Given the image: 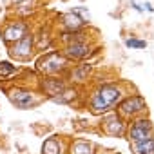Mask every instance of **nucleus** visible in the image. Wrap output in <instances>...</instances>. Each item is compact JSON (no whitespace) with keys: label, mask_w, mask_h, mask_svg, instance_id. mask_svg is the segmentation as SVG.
Segmentation results:
<instances>
[{"label":"nucleus","mask_w":154,"mask_h":154,"mask_svg":"<svg viewBox=\"0 0 154 154\" xmlns=\"http://www.w3.org/2000/svg\"><path fill=\"white\" fill-rule=\"evenodd\" d=\"M125 47L127 49H138V51H141V49L147 47V40L138 38V36H127L125 38Z\"/></svg>","instance_id":"f3484780"},{"label":"nucleus","mask_w":154,"mask_h":154,"mask_svg":"<svg viewBox=\"0 0 154 154\" xmlns=\"http://www.w3.org/2000/svg\"><path fill=\"white\" fill-rule=\"evenodd\" d=\"M131 152L132 154H154V136L138 143H131Z\"/></svg>","instance_id":"dca6fc26"},{"label":"nucleus","mask_w":154,"mask_h":154,"mask_svg":"<svg viewBox=\"0 0 154 154\" xmlns=\"http://www.w3.org/2000/svg\"><path fill=\"white\" fill-rule=\"evenodd\" d=\"M125 122H131V120H136V118H141V116H149V105H147V100L143 98L141 93L134 91L127 96L122 98V102L116 105L114 109Z\"/></svg>","instance_id":"20e7f679"},{"label":"nucleus","mask_w":154,"mask_h":154,"mask_svg":"<svg viewBox=\"0 0 154 154\" xmlns=\"http://www.w3.org/2000/svg\"><path fill=\"white\" fill-rule=\"evenodd\" d=\"M67 85H69L67 78H42V76H40L36 89L45 96V100L51 102V100H53L54 96H58Z\"/></svg>","instance_id":"9b49d317"},{"label":"nucleus","mask_w":154,"mask_h":154,"mask_svg":"<svg viewBox=\"0 0 154 154\" xmlns=\"http://www.w3.org/2000/svg\"><path fill=\"white\" fill-rule=\"evenodd\" d=\"M134 91H136V87L125 80L96 82L94 85H89V89H85L82 107L89 114L100 118V116L114 111L116 105L122 102V98Z\"/></svg>","instance_id":"f257e3e1"},{"label":"nucleus","mask_w":154,"mask_h":154,"mask_svg":"<svg viewBox=\"0 0 154 154\" xmlns=\"http://www.w3.org/2000/svg\"><path fill=\"white\" fill-rule=\"evenodd\" d=\"M8 54L11 58V62L17 63H27L35 58L36 54V47H35V33H29L27 36H24L22 40L11 44L8 47Z\"/></svg>","instance_id":"0eeeda50"},{"label":"nucleus","mask_w":154,"mask_h":154,"mask_svg":"<svg viewBox=\"0 0 154 154\" xmlns=\"http://www.w3.org/2000/svg\"><path fill=\"white\" fill-rule=\"evenodd\" d=\"M131 8H132L136 13H145V11H143V6H141V4H138L136 0H132V2H131Z\"/></svg>","instance_id":"6ab92c4d"},{"label":"nucleus","mask_w":154,"mask_h":154,"mask_svg":"<svg viewBox=\"0 0 154 154\" xmlns=\"http://www.w3.org/2000/svg\"><path fill=\"white\" fill-rule=\"evenodd\" d=\"M72 63L62 54L60 49L42 53L35 62V72L42 78H67Z\"/></svg>","instance_id":"f03ea898"},{"label":"nucleus","mask_w":154,"mask_h":154,"mask_svg":"<svg viewBox=\"0 0 154 154\" xmlns=\"http://www.w3.org/2000/svg\"><path fill=\"white\" fill-rule=\"evenodd\" d=\"M56 26L60 27V33H76V31H82V29L89 27V24H85L74 11L60 13L56 17Z\"/></svg>","instance_id":"9d476101"},{"label":"nucleus","mask_w":154,"mask_h":154,"mask_svg":"<svg viewBox=\"0 0 154 154\" xmlns=\"http://www.w3.org/2000/svg\"><path fill=\"white\" fill-rule=\"evenodd\" d=\"M91 80H94V65L91 62H80V63H74L67 74V82L71 85L76 87H82L87 89Z\"/></svg>","instance_id":"1a4fd4ad"},{"label":"nucleus","mask_w":154,"mask_h":154,"mask_svg":"<svg viewBox=\"0 0 154 154\" xmlns=\"http://www.w3.org/2000/svg\"><path fill=\"white\" fill-rule=\"evenodd\" d=\"M65 154H100V145L89 138H69Z\"/></svg>","instance_id":"f8f14e48"},{"label":"nucleus","mask_w":154,"mask_h":154,"mask_svg":"<svg viewBox=\"0 0 154 154\" xmlns=\"http://www.w3.org/2000/svg\"><path fill=\"white\" fill-rule=\"evenodd\" d=\"M141 6H143V11H149V13H152V15H154V6H152L150 2H143Z\"/></svg>","instance_id":"aec40b11"},{"label":"nucleus","mask_w":154,"mask_h":154,"mask_svg":"<svg viewBox=\"0 0 154 154\" xmlns=\"http://www.w3.org/2000/svg\"><path fill=\"white\" fill-rule=\"evenodd\" d=\"M152 136H154V122L150 120V116H141V118L127 122L125 140L129 143H138V141H143Z\"/></svg>","instance_id":"6e6552de"},{"label":"nucleus","mask_w":154,"mask_h":154,"mask_svg":"<svg viewBox=\"0 0 154 154\" xmlns=\"http://www.w3.org/2000/svg\"><path fill=\"white\" fill-rule=\"evenodd\" d=\"M29 33H33L31 29V24L20 17L17 18H9L2 24V27H0V40L4 42L6 47H9L11 44L22 40L24 36H27Z\"/></svg>","instance_id":"423d86ee"},{"label":"nucleus","mask_w":154,"mask_h":154,"mask_svg":"<svg viewBox=\"0 0 154 154\" xmlns=\"http://www.w3.org/2000/svg\"><path fill=\"white\" fill-rule=\"evenodd\" d=\"M22 65H17L11 60H0V85H4L8 82H11L13 78L22 72Z\"/></svg>","instance_id":"2eb2a0df"},{"label":"nucleus","mask_w":154,"mask_h":154,"mask_svg":"<svg viewBox=\"0 0 154 154\" xmlns=\"http://www.w3.org/2000/svg\"><path fill=\"white\" fill-rule=\"evenodd\" d=\"M67 140L65 134H51L42 141L40 154H65L67 152Z\"/></svg>","instance_id":"4468645a"},{"label":"nucleus","mask_w":154,"mask_h":154,"mask_svg":"<svg viewBox=\"0 0 154 154\" xmlns=\"http://www.w3.org/2000/svg\"><path fill=\"white\" fill-rule=\"evenodd\" d=\"M71 11H74V13L78 15V17H80V18H82L85 24H89V26H91V13H89V9H87V8H84V6H78V8H72Z\"/></svg>","instance_id":"a211bd4d"},{"label":"nucleus","mask_w":154,"mask_h":154,"mask_svg":"<svg viewBox=\"0 0 154 154\" xmlns=\"http://www.w3.org/2000/svg\"><path fill=\"white\" fill-rule=\"evenodd\" d=\"M96 134L107 136V138H125V134H127V122L116 111H111V112H107V114L98 118Z\"/></svg>","instance_id":"39448f33"},{"label":"nucleus","mask_w":154,"mask_h":154,"mask_svg":"<svg viewBox=\"0 0 154 154\" xmlns=\"http://www.w3.org/2000/svg\"><path fill=\"white\" fill-rule=\"evenodd\" d=\"M84 93H85V89H82V87H76V85H67L58 96H54L51 102H54V103H60V105H78V107H82V103H84Z\"/></svg>","instance_id":"ddd939ff"},{"label":"nucleus","mask_w":154,"mask_h":154,"mask_svg":"<svg viewBox=\"0 0 154 154\" xmlns=\"http://www.w3.org/2000/svg\"><path fill=\"white\" fill-rule=\"evenodd\" d=\"M8 100L11 102L13 107L20 111H31L45 103V96L33 85H22V84H13L11 87H4Z\"/></svg>","instance_id":"7ed1b4c3"}]
</instances>
